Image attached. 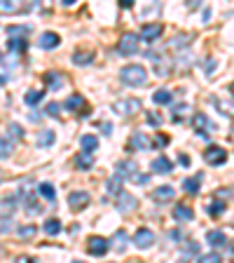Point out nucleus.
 I'll list each match as a JSON object with an SVG mask.
<instances>
[{
  "mask_svg": "<svg viewBox=\"0 0 234 263\" xmlns=\"http://www.w3.org/2000/svg\"><path fill=\"white\" fill-rule=\"evenodd\" d=\"M120 78L129 87H143L147 82V71H145V66H141V64H129L120 71Z\"/></svg>",
  "mask_w": 234,
  "mask_h": 263,
  "instance_id": "obj_1",
  "label": "nucleus"
},
{
  "mask_svg": "<svg viewBox=\"0 0 234 263\" xmlns=\"http://www.w3.org/2000/svg\"><path fill=\"white\" fill-rule=\"evenodd\" d=\"M141 110V101L138 99H117L113 104V113H117V115H122V118H126V115H134V113H138Z\"/></svg>",
  "mask_w": 234,
  "mask_h": 263,
  "instance_id": "obj_2",
  "label": "nucleus"
},
{
  "mask_svg": "<svg viewBox=\"0 0 234 263\" xmlns=\"http://www.w3.org/2000/svg\"><path fill=\"white\" fill-rule=\"evenodd\" d=\"M117 52H120L122 57H131L138 52V35H134V33H124L120 40H117Z\"/></svg>",
  "mask_w": 234,
  "mask_h": 263,
  "instance_id": "obj_3",
  "label": "nucleus"
},
{
  "mask_svg": "<svg viewBox=\"0 0 234 263\" xmlns=\"http://www.w3.org/2000/svg\"><path fill=\"white\" fill-rule=\"evenodd\" d=\"M108 249H110V242L105 240V237H101V235H92V237H89L87 252L92 254V256H105V254H108Z\"/></svg>",
  "mask_w": 234,
  "mask_h": 263,
  "instance_id": "obj_4",
  "label": "nucleus"
},
{
  "mask_svg": "<svg viewBox=\"0 0 234 263\" xmlns=\"http://www.w3.org/2000/svg\"><path fill=\"white\" fill-rule=\"evenodd\" d=\"M192 127H195V129H197V134H199V137H211L208 132H213V129H216V125H213V122L208 120L206 115H202V113L192 115Z\"/></svg>",
  "mask_w": 234,
  "mask_h": 263,
  "instance_id": "obj_5",
  "label": "nucleus"
},
{
  "mask_svg": "<svg viewBox=\"0 0 234 263\" xmlns=\"http://www.w3.org/2000/svg\"><path fill=\"white\" fill-rule=\"evenodd\" d=\"M204 160H206V164H211V167H218V164H223L225 160H227V153H225V148H220V146H208L206 153H204Z\"/></svg>",
  "mask_w": 234,
  "mask_h": 263,
  "instance_id": "obj_6",
  "label": "nucleus"
},
{
  "mask_svg": "<svg viewBox=\"0 0 234 263\" xmlns=\"http://www.w3.org/2000/svg\"><path fill=\"white\" fill-rule=\"evenodd\" d=\"M134 245H136L138 249H150V247L155 245V233L150 228H138L136 235H134Z\"/></svg>",
  "mask_w": 234,
  "mask_h": 263,
  "instance_id": "obj_7",
  "label": "nucleus"
},
{
  "mask_svg": "<svg viewBox=\"0 0 234 263\" xmlns=\"http://www.w3.org/2000/svg\"><path fill=\"white\" fill-rule=\"evenodd\" d=\"M164 33V26L162 24H145V26L141 28V40L143 43H155V40H159V35Z\"/></svg>",
  "mask_w": 234,
  "mask_h": 263,
  "instance_id": "obj_8",
  "label": "nucleus"
},
{
  "mask_svg": "<svg viewBox=\"0 0 234 263\" xmlns=\"http://www.w3.org/2000/svg\"><path fill=\"white\" fill-rule=\"evenodd\" d=\"M89 200H92V197H89L87 191H73L71 195H68V204H71L75 212H82V209L89 204Z\"/></svg>",
  "mask_w": 234,
  "mask_h": 263,
  "instance_id": "obj_9",
  "label": "nucleus"
},
{
  "mask_svg": "<svg viewBox=\"0 0 234 263\" xmlns=\"http://www.w3.org/2000/svg\"><path fill=\"white\" fill-rule=\"evenodd\" d=\"M138 207V200L131 193H126V191H122L120 195H117V209L120 212H124V214H129V212H134V209Z\"/></svg>",
  "mask_w": 234,
  "mask_h": 263,
  "instance_id": "obj_10",
  "label": "nucleus"
},
{
  "mask_svg": "<svg viewBox=\"0 0 234 263\" xmlns=\"http://www.w3.org/2000/svg\"><path fill=\"white\" fill-rule=\"evenodd\" d=\"M129 148L131 151H150V148H153V141L147 139V134L136 132V134H131V139H129Z\"/></svg>",
  "mask_w": 234,
  "mask_h": 263,
  "instance_id": "obj_11",
  "label": "nucleus"
},
{
  "mask_svg": "<svg viewBox=\"0 0 234 263\" xmlns=\"http://www.w3.org/2000/svg\"><path fill=\"white\" fill-rule=\"evenodd\" d=\"M150 167H153L155 174H171V172H174V162H171L166 155H159V158H155Z\"/></svg>",
  "mask_w": 234,
  "mask_h": 263,
  "instance_id": "obj_12",
  "label": "nucleus"
},
{
  "mask_svg": "<svg viewBox=\"0 0 234 263\" xmlns=\"http://www.w3.org/2000/svg\"><path fill=\"white\" fill-rule=\"evenodd\" d=\"M110 245L115 247V252L124 254V252H126V247H129V235H126V230H124V228L115 230V235H113V242H110Z\"/></svg>",
  "mask_w": 234,
  "mask_h": 263,
  "instance_id": "obj_13",
  "label": "nucleus"
},
{
  "mask_svg": "<svg viewBox=\"0 0 234 263\" xmlns=\"http://www.w3.org/2000/svg\"><path fill=\"white\" fill-rule=\"evenodd\" d=\"M136 162H131V160H124V162L117 164V172L115 174L120 176V179H136Z\"/></svg>",
  "mask_w": 234,
  "mask_h": 263,
  "instance_id": "obj_14",
  "label": "nucleus"
},
{
  "mask_svg": "<svg viewBox=\"0 0 234 263\" xmlns=\"http://www.w3.org/2000/svg\"><path fill=\"white\" fill-rule=\"evenodd\" d=\"M59 43H61V38L56 35L54 31L42 33V35H40V40H38V45H40L42 49H54V47H59Z\"/></svg>",
  "mask_w": 234,
  "mask_h": 263,
  "instance_id": "obj_15",
  "label": "nucleus"
},
{
  "mask_svg": "<svg viewBox=\"0 0 234 263\" xmlns=\"http://www.w3.org/2000/svg\"><path fill=\"white\" fill-rule=\"evenodd\" d=\"M206 240H208V245H211V247H227L229 245L227 235H225L223 230H208Z\"/></svg>",
  "mask_w": 234,
  "mask_h": 263,
  "instance_id": "obj_16",
  "label": "nucleus"
},
{
  "mask_svg": "<svg viewBox=\"0 0 234 263\" xmlns=\"http://www.w3.org/2000/svg\"><path fill=\"white\" fill-rule=\"evenodd\" d=\"M202 179H204V174H195V176H190V179L183 181V188H185L187 195H197V193H199V186H202Z\"/></svg>",
  "mask_w": 234,
  "mask_h": 263,
  "instance_id": "obj_17",
  "label": "nucleus"
},
{
  "mask_svg": "<svg viewBox=\"0 0 234 263\" xmlns=\"http://www.w3.org/2000/svg\"><path fill=\"white\" fill-rule=\"evenodd\" d=\"M24 204H26V212L28 214H40V212H42V207H40V202L35 200V193H33V191L24 193Z\"/></svg>",
  "mask_w": 234,
  "mask_h": 263,
  "instance_id": "obj_18",
  "label": "nucleus"
},
{
  "mask_svg": "<svg viewBox=\"0 0 234 263\" xmlns=\"http://www.w3.org/2000/svg\"><path fill=\"white\" fill-rule=\"evenodd\" d=\"M24 10H31V5L22 7L14 0H0V14H16V12H24Z\"/></svg>",
  "mask_w": 234,
  "mask_h": 263,
  "instance_id": "obj_19",
  "label": "nucleus"
},
{
  "mask_svg": "<svg viewBox=\"0 0 234 263\" xmlns=\"http://www.w3.org/2000/svg\"><path fill=\"white\" fill-rule=\"evenodd\" d=\"M16 209V197H3L0 200V219H10Z\"/></svg>",
  "mask_w": 234,
  "mask_h": 263,
  "instance_id": "obj_20",
  "label": "nucleus"
},
{
  "mask_svg": "<svg viewBox=\"0 0 234 263\" xmlns=\"http://www.w3.org/2000/svg\"><path fill=\"white\" fill-rule=\"evenodd\" d=\"M174 195H176V191L171 186H159L153 191V197L157 202H169V200H174Z\"/></svg>",
  "mask_w": 234,
  "mask_h": 263,
  "instance_id": "obj_21",
  "label": "nucleus"
},
{
  "mask_svg": "<svg viewBox=\"0 0 234 263\" xmlns=\"http://www.w3.org/2000/svg\"><path fill=\"white\" fill-rule=\"evenodd\" d=\"M75 167H77V170H82V172L92 170V167H94V155L92 153H84V151H82V153H77L75 155Z\"/></svg>",
  "mask_w": 234,
  "mask_h": 263,
  "instance_id": "obj_22",
  "label": "nucleus"
},
{
  "mask_svg": "<svg viewBox=\"0 0 234 263\" xmlns=\"http://www.w3.org/2000/svg\"><path fill=\"white\" fill-rule=\"evenodd\" d=\"M174 219H178V221H192V219H195V212H192V207H187V204H176Z\"/></svg>",
  "mask_w": 234,
  "mask_h": 263,
  "instance_id": "obj_23",
  "label": "nucleus"
},
{
  "mask_svg": "<svg viewBox=\"0 0 234 263\" xmlns=\"http://www.w3.org/2000/svg\"><path fill=\"white\" fill-rule=\"evenodd\" d=\"M80 143H82V151H84V153H92V155L98 148V139L94 137V134H84V137L80 139Z\"/></svg>",
  "mask_w": 234,
  "mask_h": 263,
  "instance_id": "obj_24",
  "label": "nucleus"
},
{
  "mask_svg": "<svg viewBox=\"0 0 234 263\" xmlns=\"http://www.w3.org/2000/svg\"><path fill=\"white\" fill-rule=\"evenodd\" d=\"M94 61V52L92 49H87V52H73V64L77 66H87Z\"/></svg>",
  "mask_w": 234,
  "mask_h": 263,
  "instance_id": "obj_25",
  "label": "nucleus"
},
{
  "mask_svg": "<svg viewBox=\"0 0 234 263\" xmlns=\"http://www.w3.org/2000/svg\"><path fill=\"white\" fill-rule=\"evenodd\" d=\"M7 47H10V52H14V54H24L26 47H28V43H26V38H10Z\"/></svg>",
  "mask_w": 234,
  "mask_h": 263,
  "instance_id": "obj_26",
  "label": "nucleus"
},
{
  "mask_svg": "<svg viewBox=\"0 0 234 263\" xmlns=\"http://www.w3.org/2000/svg\"><path fill=\"white\" fill-rule=\"evenodd\" d=\"M54 139H56V134L52 129H45V132H40L38 134V148H47V146H52L54 143Z\"/></svg>",
  "mask_w": 234,
  "mask_h": 263,
  "instance_id": "obj_27",
  "label": "nucleus"
},
{
  "mask_svg": "<svg viewBox=\"0 0 234 263\" xmlns=\"http://www.w3.org/2000/svg\"><path fill=\"white\" fill-rule=\"evenodd\" d=\"M45 82H47V87L54 89V92L63 87V80H61L59 73H45Z\"/></svg>",
  "mask_w": 234,
  "mask_h": 263,
  "instance_id": "obj_28",
  "label": "nucleus"
},
{
  "mask_svg": "<svg viewBox=\"0 0 234 263\" xmlns=\"http://www.w3.org/2000/svg\"><path fill=\"white\" fill-rule=\"evenodd\" d=\"M66 108L73 110V113H75V110H82V108H84V97H80V94H73V97L66 101Z\"/></svg>",
  "mask_w": 234,
  "mask_h": 263,
  "instance_id": "obj_29",
  "label": "nucleus"
},
{
  "mask_svg": "<svg viewBox=\"0 0 234 263\" xmlns=\"http://www.w3.org/2000/svg\"><path fill=\"white\" fill-rule=\"evenodd\" d=\"M42 97H45L42 89H28L26 97H24V101H26L28 106H35V104H40V101H42Z\"/></svg>",
  "mask_w": 234,
  "mask_h": 263,
  "instance_id": "obj_30",
  "label": "nucleus"
},
{
  "mask_svg": "<svg viewBox=\"0 0 234 263\" xmlns=\"http://www.w3.org/2000/svg\"><path fill=\"white\" fill-rule=\"evenodd\" d=\"M105 188H108V193H110V195H120V193H122V179H120V176H117V174H115V176H110V179H108V183H105Z\"/></svg>",
  "mask_w": 234,
  "mask_h": 263,
  "instance_id": "obj_31",
  "label": "nucleus"
},
{
  "mask_svg": "<svg viewBox=\"0 0 234 263\" xmlns=\"http://www.w3.org/2000/svg\"><path fill=\"white\" fill-rule=\"evenodd\" d=\"M42 230L47 233V235H59L61 233V221L59 219H47L42 226Z\"/></svg>",
  "mask_w": 234,
  "mask_h": 263,
  "instance_id": "obj_32",
  "label": "nucleus"
},
{
  "mask_svg": "<svg viewBox=\"0 0 234 263\" xmlns=\"http://www.w3.org/2000/svg\"><path fill=\"white\" fill-rule=\"evenodd\" d=\"M223 212H225V202H223V200H216V202H211L206 207V214H208V216H213V219H218Z\"/></svg>",
  "mask_w": 234,
  "mask_h": 263,
  "instance_id": "obj_33",
  "label": "nucleus"
},
{
  "mask_svg": "<svg viewBox=\"0 0 234 263\" xmlns=\"http://www.w3.org/2000/svg\"><path fill=\"white\" fill-rule=\"evenodd\" d=\"M155 104H171V101H174V94L169 92V89H157V92H155Z\"/></svg>",
  "mask_w": 234,
  "mask_h": 263,
  "instance_id": "obj_34",
  "label": "nucleus"
},
{
  "mask_svg": "<svg viewBox=\"0 0 234 263\" xmlns=\"http://www.w3.org/2000/svg\"><path fill=\"white\" fill-rule=\"evenodd\" d=\"M213 104H216V108H218L220 113L234 118V104H229V101H220V99H216V97H213Z\"/></svg>",
  "mask_w": 234,
  "mask_h": 263,
  "instance_id": "obj_35",
  "label": "nucleus"
},
{
  "mask_svg": "<svg viewBox=\"0 0 234 263\" xmlns=\"http://www.w3.org/2000/svg\"><path fill=\"white\" fill-rule=\"evenodd\" d=\"M38 193L45 197V200H56V191H54V186H52V183H40Z\"/></svg>",
  "mask_w": 234,
  "mask_h": 263,
  "instance_id": "obj_36",
  "label": "nucleus"
},
{
  "mask_svg": "<svg viewBox=\"0 0 234 263\" xmlns=\"http://www.w3.org/2000/svg\"><path fill=\"white\" fill-rule=\"evenodd\" d=\"M12 155V141L7 137H0V160H7Z\"/></svg>",
  "mask_w": 234,
  "mask_h": 263,
  "instance_id": "obj_37",
  "label": "nucleus"
},
{
  "mask_svg": "<svg viewBox=\"0 0 234 263\" xmlns=\"http://www.w3.org/2000/svg\"><path fill=\"white\" fill-rule=\"evenodd\" d=\"M35 233H38V228H35V226H22V228H16V235L22 237V240H31Z\"/></svg>",
  "mask_w": 234,
  "mask_h": 263,
  "instance_id": "obj_38",
  "label": "nucleus"
},
{
  "mask_svg": "<svg viewBox=\"0 0 234 263\" xmlns=\"http://www.w3.org/2000/svg\"><path fill=\"white\" fill-rule=\"evenodd\" d=\"M187 113H190V106H187V104H180V106H176V108H174V113H171V115H174V122L185 120V115H187Z\"/></svg>",
  "mask_w": 234,
  "mask_h": 263,
  "instance_id": "obj_39",
  "label": "nucleus"
},
{
  "mask_svg": "<svg viewBox=\"0 0 234 263\" xmlns=\"http://www.w3.org/2000/svg\"><path fill=\"white\" fill-rule=\"evenodd\" d=\"M197 252H199V245H197L195 240H190V242H185V245H183V256H185V258L195 256Z\"/></svg>",
  "mask_w": 234,
  "mask_h": 263,
  "instance_id": "obj_40",
  "label": "nucleus"
},
{
  "mask_svg": "<svg viewBox=\"0 0 234 263\" xmlns=\"http://www.w3.org/2000/svg\"><path fill=\"white\" fill-rule=\"evenodd\" d=\"M7 132H10V137H12V139H24V127H22V125H16V122H10Z\"/></svg>",
  "mask_w": 234,
  "mask_h": 263,
  "instance_id": "obj_41",
  "label": "nucleus"
},
{
  "mask_svg": "<svg viewBox=\"0 0 234 263\" xmlns=\"http://www.w3.org/2000/svg\"><path fill=\"white\" fill-rule=\"evenodd\" d=\"M199 263H223V258H220V254L211 252V254H204V256H199Z\"/></svg>",
  "mask_w": 234,
  "mask_h": 263,
  "instance_id": "obj_42",
  "label": "nucleus"
},
{
  "mask_svg": "<svg viewBox=\"0 0 234 263\" xmlns=\"http://www.w3.org/2000/svg\"><path fill=\"white\" fill-rule=\"evenodd\" d=\"M28 31H31V28H28V26H10V28H7V33H10L12 38H14V35H19V38H24V35H26Z\"/></svg>",
  "mask_w": 234,
  "mask_h": 263,
  "instance_id": "obj_43",
  "label": "nucleus"
},
{
  "mask_svg": "<svg viewBox=\"0 0 234 263\" xmlns=\"http://www.w3.org/2000/svg\"><path fill=\"white\" fill-rule=\"evenodd\" d=\"M45 113H47L49 118H56V115L61 113V104H56V101H52V104H47V108H45Z\"/></svg>",
  "mask_w": 234,
  "mask_h": 263,
  "instance_id": "obj_44",
  "label": "nucleus"
},
{
  "mask_svg": "<svg viewBox=\"0 0 234 263\" xmlns=\"http://www.w3.org/2000/svg\"><path fill=\"white\" fill-rule=\"evenodd\" d=\"M216 66H218L216 64V59H206V61H202V71L206 73V76H211V73L216 71Z\"/></svg>",
  "mask_w": 234,
  "mask_h": 263,
  "instance_id": "obj_45",
  "label": "nucleus"
},
{
  "mask_svg": "<svg viewBox=\"0 0 234 263\" xmlns=\"http://www.w3.org/2000/svg\"><path fill=\"white\" fill-rule=\"evenodd\" d=\"M162 115H159V113H147V125H153V127H159V125H162Z\"/></svg>",
  "mask_w": 234,
  "mask_h": 263,
  "instance_id": "obj_46",
  "label": "nucleus"
},
{
  "mask_svg": "<svg viewBox=\"0 0 234 263\" xmlns=\"http://www.w3.org/2000/svg\"><path fill=\"white\" fill-rule=\"evenodd\" d=\"M190 35H176L174 40V47H185V45H190Z\"/></svg>",
  "mask_w": 234,
  "mask_h": 263,
  "instance_id": "obj_47",
  "label": "nucleus"
},
{
  "mask_svg": "<svg viewBox=\"0 0 234 263\" xmlns=\"http://www.w3.org/2000/svg\"><path fill=\"white\" fill-rule=\"evenodd\" d=\"M10 228H12L10 219H0V233H10Z\"/></svg>",
  "mask_w": 234,
  "mask_h": 263,
  "instance_id": "obj_48",
  "label": "nucleus"
},
{
  "mask_svg": "<svg viewBox=\"0 0 234 263\" xmlns=\"http://www.w3.org/2000/svg\"><path fill=\"white\" fill-rule=\"evenodd\" d=\"M14 263H38V261H35L33 256H16Z\"/></svg>",
  "mask_w": 234,
  "mask_h": 263,
  "instance_id": "obj_49",
  "label": "nucleus"
},
{
  "mask_svg": "<svg viewBox=\"0 0 234 263\" xmlns=\"http://www.w3.org/2000/svg\"><path fill=\"white\" fill-rule=\"evenodd\" d=\"M166 143H169V139H166V137H157L153 146H159V148H162V146H166Z\"/></svg>",
  "mask_w": 234,
  "mask_h": 263,
  "instance_id": "obj_50",
  "label": "nucleus"
},
{
  "mask_svg": "<svg viewBox=\"0 0 234 263\" xmlns=\"http://www.w3.org/2000/svg\"><path fill=\"white\" fill-rule=\"evenodd\" d=\"M190 155H180V164H183V167H190Z\"/></svg>",
  "mask_w": 234,
  "mask_h": 263,
  "instance_id": "obj_51",
  "label": "nucleus"
},
{
  "mask_svg": "<svg viewBox=\"0 0 234 263\" xmlns=\"http://www.w3.org/2000/svg\"><path fill=\"white\" fill-rule=\"evenodd\" d=\"M40 118H42V115H40V113H31V115H28V120H31V122H38Z\"/></svg>",
  "mask_w": 234,
  "mask_h": 263,
  "instance_id": "obj_52",
  "label": "nucleus"
},
{
  "mask_svg": "<svg viewBox=\"0 0 234 263\" xmlns=\"http://www.w3.org/2000/svg\"><path fill=\"white\" fill-rule=\"evenodd\" d=\"M131 5H134V3H131V0H122V3H120V7H124V10H129Z\"/></svg>",
  "mask_w": 234,
  "mask_h": 263,
  "instance_id": "obj_53",
  "label": "nucleus"
},
{
  "mask_svg": "<svg viewBox=\"0 0 234 263\" xmlns=\"http://www.w3.org/2000/svg\"><path fill=\"white\" fill-rule=\"evenodd\" d=\"M101 129H103V132H108V134H110V132H113V127H110L108 122H103V125H101Z\"/></svg>",
  "mask_w": 234,
  "mask_h": 263,
  "instance_id": "obj_54",
  "label": "nucleus"
},
{
  "mask_svg": "<svg viewBox=\"0 0 234 263\" xmlns=\"http://www.w3.org/2000/svg\"><path fill=\"white\" fill-rule=\"evenodd\" d=\"M5 82H7V78H5V76H0V85H5Z\"/></svg>",
  "mask_w": 234,
  "mask_h": 263,
  "instance_id": "obj_55",
  "label": "nucleus"
},
{
  "mask_svg": "<svg viewBox=\"0 0 234 263\" xmlns=\"http://www.w3.org/2000/svg\"><path fill=\"white\" fill-rule=\"evenodd\" d=\"M229 92H232V94H234V82H232V85H229Z\"/></svg>",
  "mask_w": 234,
  "mask_h": 263,
  "instance_id": "obj_56",
  "label": "nucleus"
},
{
  "mask_svg": "<svg viewBox=\"0 0 234 263\" xmlns=\"http://www.w3.org/2000/svg\"><path fill=\"white\" fill-rule=\"evenodd\" d=\"M178 263H187V258H180V261Z\"/></svg>",
  "mask_w": 234,
  "mask_h": 263,
  "instance_id": "obj_57",
  "label": "nucleus"
},
{
  "mask_svg": "<svg viewBox=\"0 0 234 263\" xmlns=\"http://www.w3.org/2000/svg\"><path fill=\"white\" fill-rule=\"evenodd\" d=\"M229 252H232V254H234V245H232V249H229Z\"/></svg>",
  "mask_w": 234,
  "mask_h": 263,
  "instance_id": "obj_58",
  "label": "nucleus"
},
{
  "mask_svg": "<svg viewBox=\"0 0 234 263\" xmlns=\"http://www.w3.org/2000/svg\"><path fill=\"white\" fill-rule=\"evenodd\" d=\"M134 263H141V261H134Z\"/></svg>",
  "mask_w": 234,
  "mask_h": 263,
  "instance_id": "obj_59",
  "label": "nucleus"
},
{
  "mask_svg": "<svg viewBox=\"0 0 234 263\" xmlns=\"http://www.w3.org/2000/svg\"><path fill=\"white\" fill-rule=\"evenodd\" d=\"M75 263H82V261H75Z\"/></svg>",
  "mask_w": 234,
  "mask_h": 263,
  "instance_id": "obj_60",
  "label": "nucleus"
}]
</instances>
